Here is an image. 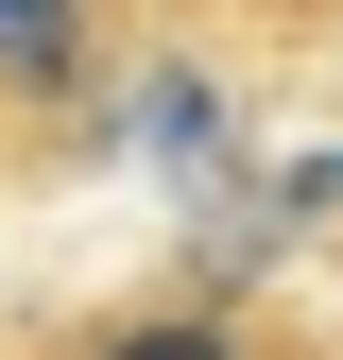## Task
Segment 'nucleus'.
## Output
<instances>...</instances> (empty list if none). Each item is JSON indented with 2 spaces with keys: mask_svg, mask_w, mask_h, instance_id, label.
I'll return each instance as SVG.
<instances>
[{
  "mask_svg": "<svg viewBox=\"0 0 343 360\" xmlns=\"http://www.w3.org/2000/svg\"><path fill=\"white\" fill-rule=\"evenodd\" d=\"M172 18H189V0H0V206L69 189V172L120 138V103L155 86Z\"/></svg>",
  "mask_w": 343,
  "mask_h": 360,
  "instance_id": "f257e3e1",
  "label": "nucleus"
},
{
  "mask_svg": "<svg viewBox=\"0 0 343 360\" xmlns=\"http://www.w3.org/2000/svg\"><path fill=\"white\" fill-rule=\"evenodd\" d=\"M0 360H343L292 292H224V275H155V292H86L52 326H18Z\"/></svg>",
  "mask_w": 343,
  "mask_h": 360,
  "instance_id": "f03ea898",
  "label": "nucleus"
},
{
  "mask_svg": "<svg viewBox=\"0 0 343 360\" xmlns=\"http://www.w3.org/2000/svg\"><path fill=\"white\" fill-rule=\"evenodd\" d=\"M257 18H309V34H326V18H343V0H257Z\"/></svg>",
  "mask_w": 343,
  "mask_h": 360,
  "instance_id": "7ed1b4c3",
  "label": "nucleus"
}]
</instances>
